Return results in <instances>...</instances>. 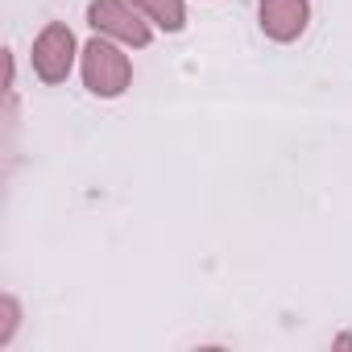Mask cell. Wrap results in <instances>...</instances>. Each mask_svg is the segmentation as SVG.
<instances>
[{
  "mask_svg": "<svg viewBox=\"0 0 352 352\" xmlns=\"http://www.w3.org/2000/svg\"><path fill=\"white\" fill-rule=\"evenodd\" d=\"M83 83H87L91 96L112 100V96H120L133 83V63L112 42H104V34H100L96 42L83 46Z\"/></svg>",
  "mask_w": 352,
  "mask_h": 352,
  "instance_id": "obj_1",
  "label": "cell"
},
{
  "mask_svg": "<svg viewBox=\"0 0 352 352\" xmlns=\"http://www.w3.org/2000/svg\"><path fill=\"white\" fill-rule=\"evenodd\" d=\"M87 21H91V30L96 34H104V38H116V42H124V46H149V25L141 21V9H129L124 0H91L87 5Z\"/></svg>",
  "mask_w": 352,
  "mask_h": 352,
  "instance_id": "obj_2",
  "label": "cell"
},
{
  "mask_svg": "<svg viewBox=\"0 0 352 352\" xmlns=\"http://www.w3.org/2000/svg\"><path fill=\"white\" fill-rule=\"evenodd\" d=\"M75 67V34L63 21H50L34 42V71L42 83H63Z\"/></svg>",
  "mask_w": 352,
  "mask_h": 352,
  "instance_id": "obj_3",
  "label": "cell"
},
{
  "mask_svg": "<svg viewBox=\"0 0 352 352\" xmlns=\"http://www.w3.org/2000/svg\"><path fill=\"white\" fill-rule=\"evenodd\" d=\"M311 5L307 0H261V30L274 42H294L307 30Z\"/></svg>",
  "mask_w": 352,
  "mask_h": 352,
  "instance_id": "obj_4",
  "label": "cell"
},
{
  "mask_svg": "<svg viewBox=\"0 0 352 352\" xmlns=\"http://www.w3.org/2000/svg\"><path fill=\"white\" fill-rule=\"evenodd\" d=\"M133 9H141L153 25H162L166 34H179L187 25V9L183 0H133Z\"/></svg>",
  "mask_w": 352,
  "mask_h": 352,
  "instance_id": "obj_5",
  "label": "cell"
},
{
  "mask_svg": "<svg viewBox=\"0 0 352 352\" xmlns=\"http://www.w3.org/2000/svg\"><path fill=\"white\" fill-rule=\"evenodd\" d=\"M17 319H21V311H17V298H0V348H5L9 340H13V331H17Z\"/></svg>",
  "mask_w": 352,
  "mask_h": 352,
  "instance_id": "obj_6",
  "label": "cell"
}]
</instances>
